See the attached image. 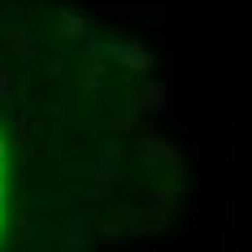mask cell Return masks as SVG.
I'll list each match as a JSON object with an SVG mask.
<instances>
[{"label": "cell", "mask_w": 252, "mask_h": 252, "mask_svg": "<svg viewBox=\"0 0 252 252\" xmlns=\"http://www.w3.org/2000/svg\"><path fill=\"white\" fill-rule=\"evenodd\" d=\"M0 170H4V144H0ZM0 191H4V178H0Z\"/></svg>", "instance_id": "1"}]
</instances>
